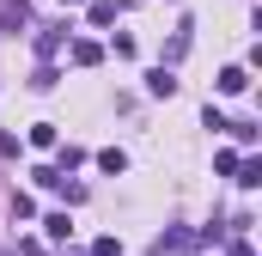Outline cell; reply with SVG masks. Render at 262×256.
<instances>
[{"label": "cell", "instance_id": "10", "mask_svg": "<svg viewBox=\"0 0 262 256\" xmlns=\"http://www.w3.org/2000/svg\"><path fill=\"white\" fill-rule=\"evenodd\" d=\"M12 220H37V201L31 195H12Z\"/></svg>", "mask_w": 262, "mask_h": 256}, {"label": "cell", "instance_id": "8", "mask_svg": "<svg viewBox=\"0 0 262 256\" xmlns=\"http://www.w3.org/2000/svg\"><path fill=\"white\" fill-rule=\"evenodd\" d=\"M55 49H61V31H43V37H37V55H43V67H49V55H55Z\"/></svg>", "mask_w": 262, "mask_h": 256}, {"label": "cell", "instance_id": "6", "mask_svg": "<svg viewBox=\"0 0 262 256\" xmlns=\"http://www.w3.org/2000/svg\"><path fill=\"white\" fill-rule=\"evenodd\" d=\"M238 183L256 189V183H262V159H238Z\"/></svg>", "mask_w": 262, "mask_h": 256}, {"label": "cell", "instance_id": "2", "mask_svg": "<svg viewBox=\"0 0 262 256\" xmlns=\"http://www.w3.org/2000/svg\"><path fill=\"white\" fill-rule=\"evenodd\" d=\"M25 18H31V6H25V0H6V6H0V37H12Z\"/></svg>", "mask_w": 262, "mask_h": 256}, {"label": "cell", "instance_id": "3", "mask_svg": "<svg viewBox=\"0 0 262 256\" xmlns=\"http://www.w3.org/2000/svg\"><path fill=\"white\" fill-rule=\"evenodd\" d=\"M146 92H152V98H171V92H177L171 67H152V73H146Z\"/></svg>", "mask_w": 262, "mask_h": 256}, {"label": "cell", "instance_id": "4", "mask_svg": "<svg viewBox=\"0 0 262 256\" xmlns=\"http://www.w3.org/2000/svg\"><path fill=\"white\" fill-rule=\"evenodd\" d=\"M244 86H250V67H226V73H220V92H226V98H238Z\"/></svg>", "mask_w": 262, "mask_h": 256}, {"label": "cell", "instance_id": "11", "mask_svg": "<svg viewBox=\"0 0 262 256\" xmlns=\"http://www.w3.org/2000/svg\"><path fill=\"white\" fill-rule=\"evenodd\" d=\"M31 146H55V122H37V128H31Z\"/></svg>", "mask_w": 262, "mask_h": 256}, {"label": "cell", "instance_id": "7", "mask_svg": "<svg viewBox=\"0 0 262 256\" xmlns=\"http://www.w3.org/2000/svg\"><path fill=\"white\" fill-rule=\"evenodd\" d=\"M73 61H79V67H98V61H104V49H98V43H73Z\"/></svg>", "mask_w": 262, "mask_h": 256}, {"label": "cell", "instance_id": "9", "mask_svg": "<svg viewBox=\"0 0 262 256\" xmlns=\"http://www.w3.org/2000/svg\"><path fill=\"white\" fill-rule=\"evenodd\" d=\"M183 49H189V18L177 25V37H171V61H183Z\"/></svg>", "mask_w": 262, "mask_h": 256}, {"label": "cell", "instance_id": "13", "mask_svg": "<svg viewBox=\"0 0 262 256\" xmlns=\"http://www.w3.org/2000/svg\"><path fill=\"white\" fill-rule=\"evenodd\" d=\"M67 6H79V0H67Z\"/></svg>", "mask_w": 262, "mask_h": 256}, {"label": "cell", "instance_id": "12", "mask_svg": "<svg viewBox=\"0 0 262 256\" xmlns=\"http://www.w3.org/2000/svg\"><path fill=\"white\" fill-rule=\"evenodd\" d=\"M226 256H256V250H250V238H232V244H226Z\"/></svg>", "mask_w": 262, "mask_h": 256}, {"label": "cell", "instance_id": "5", "mask_svg": "<svg viewBox=\"0 0 262 256\" xmlns=\"http://www.w3.org/2000/svg\"><path fill=\"white\" fill-rule=\"evenodd\" d=\"M98 165H104L110 177H122V171H128V159H122V146H104V153H98Z\"/></svg>", "mask_w": 262, "mask_h": 256}, {"label": "cell", "instance_id": "1", "mask_svg": "<svg viewBox=\"0 0 262 256\" xmlns=\"http://www.w3.org/2000/svg\"><path fill=\"white\" fill-rule=\"evenodd\" d=\"M189 250H195V232H165L152 244V256H189Z\"/></svg>", "mask_w": 262, "mask_h": 256}]
</instances>
